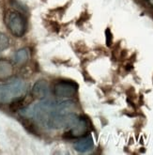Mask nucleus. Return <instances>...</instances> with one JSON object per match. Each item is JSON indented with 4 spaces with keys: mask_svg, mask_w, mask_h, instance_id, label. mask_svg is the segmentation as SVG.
Listing matches in <instances>:
<instances>
[{
    "mask_svg": "<svg viewBox=\"0 0 153 155\" xmlns=\"http://www.w3.org/2000/svg\"><path fill=\"white\" fill-rule=\"evenodd\" d=\"M26 90V83L20 78H14L7 84H0V104H11L24 98Z\"/></svg>",
    "mask_w": 153,
    "mask_h": 155,
    "instance_id": "f257e3e1",
    "label": "nucleus"
},
{
    "mask_svg": "<svg viewBox=\"0 0 153 155\" xmlns=\"http://www.w3.org/2000/svg\"><path fill=\"white\" fill-rule=\"evenodd\" d=\"M5 24L11 33L15 37H22L24 35L28 23L25 17L17 11H8L5 15Z\"/></svg>",
    "mask_w": 153,
    "mask_h": 155,
    "instance_id": "f03ea898",
    "label": "nucleus"
},
{
    "mask_svg": "<svg viewBox=\"0 0 153 155\" xmlns=\"http://www.w3.org/2000/svg\"><path fill=\"white\" fill-rule=\"evenodd\" d=\"M78 85L73 81H59L54 87V93L58 98H70L75 95Z\"/></svg>",
    "mask_w": 153,
    "mask_h": 155,
    "instance_id": "7ed1b4c3",
    "label": "nucleus"
},
{
    "mask_svg": "<svg viewBox=\"0 0 153 155\" xmlns=\"http://www.w3.org/2000/svg\"><path fill=\"white\" fill-rule=\"evenodd\" d=\"M69 132L67 134L70 135V138H79L86 135L89 130V123L86 118L83 117H78L76 121L69 127Z\"/></svg>",
    "mask_w": 153,
    "mask_h": 155,
    "instance_id": "20e7f679",
    "label": "nucleus"
},
{
    "mask_svg": "<svg viewBox=\"0 0 153 155\" xmlns=\"http://www.w3.org/2000/svg\"><path fill=\"white\" fill-rule=\"evenodd\" d=\"M74 149L79 152H87L90 151L94 147V142L91 135H84L82 137H79V139L74 143Z\"/></svg>",
    "mask_w": 153,
    "mask_h": 155,
    "instance_id": "39448f33",
    "label": "nucleus"
},
{
    "mask_svg": "<svg viewBox=\"0 0 153 155\" xmlns=\"http://www.w3.org/2000/svg\"><path fill=\"white\" fill-rule=\"evenodd\" d=\"M49 92V85L45 80H38L33 86L32 94L37 99H44Z\"/></svg>",
    "mask_w": 153,
    "mask_h": 155,
    "instance_id": "423d86ee",
    "label": "nucleus"
},
{
    "mask_svg": "<svg viewBox=\"0 0 153 155\" xmlns=\"http://www.w3.org/2000/svg\"><path fill=\"white\" fill-rule=\"evenodd\" d=\"M13 74V66L11 61L0 59V80L10 78Z\"/></svg>",
    "mask_w": 153,
    "mask_h": 155,
    "instance_id": "0eeeda50",
    "label": "nucleus"
},
{
    "mask_svg": "<svg viewBox=\"0 0 153 155\" xmlns=\"http://www.w3.org/2000/svg\"><path fill=\"white\" fill-rule=\"evenodd\" d=\"M30 58V51L28 48H22L18 50L13 56V60L17 65H24Z\"/></svg>",
    "mask_w": 153,
    "mask_h": 155,
    "instance_id": "6e6552de",
    "label": "nucleus"
},
{
    "mask_svg": "<svg viewBox=\"0 0 153 155\" xmlns=\"http://www.w3.org/2000/svg\"><path fill=\"white\" fill-rule=\"evenodd\" d=\"M10 45V40L5 34H0V50L3 51L7 49Z\"/></svg>",
    "mask_w": 153,
    "mask_h": 155,
    "instance_id": "1a4fd4ad",
    "label": "nucleus"
},
{
    "mask_svg": "<svg viewBox=\"0 0 153 155\" xmlns=\"http://www.w3.org/2000/svg\"><path fill=\"white\" fill-rule=\"evenodd\" d=\"M112 34H111V32H110V30L109 29H107L106 30V42H107V45L108 46H110L111 45V42H112Z\"/></svg>",
    "mask_w": 153,
    "mask_h": 155,
    "instance_id": "9d476101",
    "label": "nucleus"
},
{
    "mask_svg": "<svg viewBox=\"0 0 153 155\" xmlns=\"http://www.w3.org/2000/svg\"><path fill=\"white\" fill-rule=\"evenodd\" d=\"M148 3H149V5L153 8V0H148Z\"/></svg>",
    "mask_w": 153,
    "mask_h": 155,
    "instance_id": "9b49d317",
    "label": "nucleus"
},
{
    "mask_svg": "<svg viewBox=\"0 0 153 155\" xmlns=\"http://www.w3.org/2000/svg\"><path fill=\"white\" fill-rule=\"evenodd\" d=\"M0 52H1V50H0Z\"/></svg>",
    "mask_w": 153,
    "mask_h": 155,
    "instance_id": "f8f14e48",
    "label": "nucleus"
}]
</instances>
